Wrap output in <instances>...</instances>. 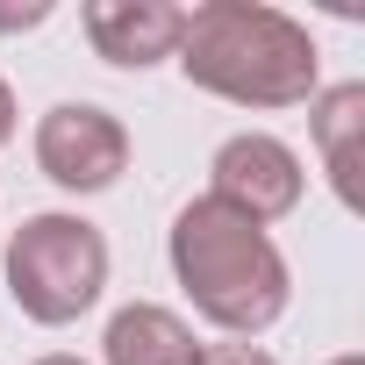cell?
Returning <instances> with one entry per match:
<instances>
[{
  "label": "cell",
  "mask_w": 365,
  "mask_h": 365,
  "mask_svg": "<svg viewBox=\"0 0 365 365\" xmlns=\"http://www.w3.org/2000/svg\"><path fill=\"white\" fill-rule=\"evenodd\" d=\"M179 72L187 86L230 101V108H301L322 93V51L308 36V22H294L287 8L265 0H208L179 29Z\"/></svg>",
  "instance_id": "6da1fadb"
},
{
  "label": "cell",
  "mask_w": 365,
  "mask_h": 365,
  "mask_svg": "<svg viewBox=\"0 0 365 365\" xmlns=\"http://www.w3.org/2000/svg\"><path fill=\"white\" fill-rule=\"evenodd\" d=\"M165 258H172V279L187 287L194 315L215 322L237 344L265 336L294 301V272H287L272 230H258L251 215L222 208L215 194H201V201H187L172 215Z\"/></svg>",
  "instance_id": "7a4b0ae2"
},
{
  "label": "cell",
  "mask_w": 365,
  "mask_h": 365,
  "mask_svg": "<svg viewBox=\"0 0 365 365\" xmlns=\"http://www.w3.org/2000/svg\"><path fill=\"white\" fill-rule=\"evenodd\" d=\"M8 294L43 329L79 322L108 294V237L86 215H65V208L22 215V230L8 237Z\"/></svg>",
  "instance_id": "3957f363"
},
{
  "label": "cell",
  "mask_w": 365,
  "mask_h": 365,
  "mask_svg": "<svg viewBox=\"0 0 365 365\" xmlns=\"http://www.w3.org/2000/svg\"><path fill=\"white\" fill-rule=\"evenodd\" d=\"M208 194L237 215H251L258 230L287 222L308 194V172H301V150L279 143L272 129H244V136H222L215 158H208Z\"/></svg>",
  "instance_id": "277c9868"
},
{
  "label": "cell",
  "mask_w": 365,
  "mask_h": 365,
  "mask_svg": "<svg viewBox=\"0 0 365 365\" xmlns=\"http://www.w3.org/2000/svg\"><path fill=\"white\" fill-rule=\"evenodd\" d=\"M36 172L65 194H108L129 172V129L122 115L93 108V101H58L36 122Z\"/></svg>",
  "instance_id": "5b68a950"
},
{
  "label": "cell",
  "mask_w": 365,
  "mask_h": 365,
  "mask_svg": "<svg viewBox=\"0 0 365 365\" xmlns=\"http://www.w3.org/2000/svg\"><path fill=\"white\" fill-rule=\"evenodd\" d=\"M86 43L101 65L115 72H150L179 51V29H187V8L172 0H86Z\"/></svg>",
  "instance_id": "8992f818"
},
{
  "label": "cell",
  "mask_w": 365,
  "mask_h": 365,
  "mask_svg": "<svg viewBox=\"0 0 365 365\" xmlns=\"http://www.w3.org/2000/svg\"><path fill=\"white\" fill-rule=\"evenodd\" d=\"M101 358L108 365H201V344H194L187 315H172L158 301H129V308L108 315Z\"/></svg>",
  "instance_id": "52a82bcc"
},
{
  "label": "cell",
  "mask_w": 365,
  "mask_h": 365,
  "mask_svg": "<svg viewBox=\"0 0 365 365\" xmlns=\"http://www.w3.org/2000/svg\"><path fill=\"white\" fill-rule=\"evenodd\" d=\"M308 108H315V143H322V165H329V179H336V194H344V208H358V129H365V86L344 79V86L315 93Z\"/></svg>",
  "instance_id": "ba28073f"
},
{
  "label": "cell",
  "mask_w": 365,
  "mask_h": 365,
  "mask_svg": "<svg viewBox=\"0 0 365 365\" xmlns=\"http://www.w3.org/2000/svg\"><path fill=\"white\" fill-rule=\"evenodd\" d=\"M201 365H279L272 351H258V344H201Z\"/></svg>",
  "instance_id": "9c48e42d"
},
{
  "label": "cell",
  "mask_w": 365,
  "mask_h": 365,
  "mask_svg": "<svg viewBox=\"0 0 365 365\" xmlns=\"http://www.w3.org/2000/svg\"><path fill=\"white\" fill-rule=\"evenodd\" d=\"M51 22V0H29V8H0V36H15V29H43Z\"/></svg>",
  "instance_id": "30bf717a"
},
{
  "label": "cell",
  "mask_w": 365,
  "mask_h": 365,
  "mask_svg": "<svg viewBox=\"0 0 365 365\" xmlns=\"http://www.w3.org/2000/svg\"><path fill=\"white\" fill-rule=\"evenodd\" d=\"M0 143H15V86L0 79Z\"/></svg>",
  "instance_id": "8fae6325"
},
{
  "label": "cell",
  "mask_w": 365,
  "mask_h": 365,
  "mask_svg": "<svg viewBox=\"0 0 365 365\" xmlns=\"http://www.w3.org/2000/svg\"><path fill=\"white\" fill-rule=\"evenodd\" d=\"M36 365H86V358H65V351H51V358H36Z\"/></svg>",
  "instance_id": "7c38bea8"
},
{
  "label": "cell",
  "mask_w": 365,
  "mask_h": 365,
  "mask_svg": "<svg viewBox=\"0 0 365 365\" xmlns=\"http://www.w3.org/2000/svg\"><path fill=\"white\" fill-rule=\"evenodd\" d=\"M329 365H365V351H344V358H329Z\"/></svg>",
  "instance_id": "4fadbf2b"
}]
</instances>
